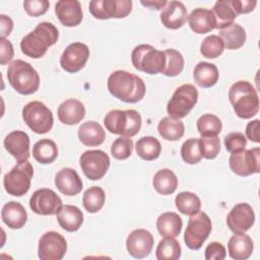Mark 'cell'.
I'll return each mask as SVG.
<instances>
[{
  "mask_svg": "<svg viewBox=\"0 0 260 260\" xmlns=\"http://www.w3.org/2000/svg\"><path fill=\"white\" fill-rule=\"evenodd\" d=\"M108 89L113 96L129 104L141 101L146 90L142 78L125 70H116L110 74Z\"/></svg>",
  "mask_w": 260,
  "mask_h": 260,
  "instance_id": "1",
  "label": "cell"
},
{
  "mask_svg": "<svg viewBox=\"0 0 260 260\" xmlns=\"http://www.w3.org/2000/svg\"><path fill=\"white\" fill-rule=\"evenodd\" d=\"M58 38L59 31L53 23L40 22L32 31L22 38L20 42L21 52L27 57L39 59L47 53L51 46L57 43Z\"/></svg>",
  "mask_w": 260,
  "mask_h": 260,
  "instance_id": "2",
  "label": "cell"
},
{
  "mask_svg": "<svg viewBox=\"0 0 260 260\" xmlns=\"http://www.w3.org/2000/svg\"><path fill=\"white\" fill-rule=\"evenodd\" d=\"M229 100L236 115L242 119H250L259 111L258 93L249 81L235 82L229 90Z\"/></svg>",
  "mask_w": 260,
  "mask_h": 260,
  "instance_id": "3",
  "label": "cell"
},
{
  "mask_svg": "<svg viewBox=\"0 0 260 260\" xmlns=\"http://www.w3.org/2000/svg\"><path fill=\"white\" fill-rule=\"evenodd\" d=\"M10 85L20 94L35 93L40 86V75L28 62L20 59L12 61L7 68Z\"/></svg>",
  "mask_w": 260,
  "mask_h": 260,
  "instance_id": "4",
  "label": "cell"
},
{
  "mask_svg": "<svg viewBox=\"0 0 260 260\" xmlns=\"http://www.w3.org/2000/svg\"><path fill=\"white\" fill-rule=\"evenodd\" d=\"M104 124L111 133L131 138L139 132L142 120L135 110H112L106 114Z\"/></svg>",
  "mask_w": 260,
  "mask_h": 260,
  "instance_id": "5",
  "label": "cell"
},
{
  "mask_svg": "<svg viewBox=\"0 0 260 260\" xmlns=\"http://www.w3.org/2000/svg\"><path fill=\"white\" fill-rule=\"evenodd\" d=\"M131 61L135 69L147 74L162 73L166 66L165 52L142 44L136 46L131 53Z\"/></svg>",
  "mask_w": 260,
  "mask_h": 260,
  "instance_id": "6",
  "label": "cell"
},
{
  "mask_svg": "<svg viewBox=\"0 0 260 260\" xmlns=\"http://www.w3.org/2000/svg\"><path fill=\"white\" fill-rule=\"evenodd\" d=\"M34 168L28 160L19 161L4 175L3 185L5 191L12 196L20 197L30 188Z\"/></svg>",
  "mask_w": 260,
  "mask_h": 260,
  "instance_id": "7",
  "label": "cell"
},
{
  "mask_svg": "<svg viewBox=\"0 0 260 260\" xmlns=\"http://www.w3.org/2000/svg\"><path fill=\"white\" fill-rule=\"evenodd\" d=\"M22 119L28 128L37 134L48 133L54 123L51 110L39 101L29 102L23 107Z\"/></svg>",
  "mask_w": 260,
  "mask_h": 260,
  "instance_id": "8",
  "label": "cell"
},
{
  "mask_svg": "<svg viewBox=\"0 0 260 260\" xmlns=\"http://www.w3.org/2000/svg\"><path fill=\"white\" fill-rule=\"evenodd\" d=\"M198 101V90L190 83L182 84L177 87L172 98L168 102L167 112L174 119H182L186 117L195 107Z\"/></svg>",
  "mask_w": 260,
  "mask_h": 260,
  "instance_id": "9",
  "label": "cell"
},
{
  "mask_svg": "<svg viewBox=\"0 0 260 260\" xmlns=\"http://www.w3.org/2000/svg\"><path fill=\"white\" fill-rule=\"evenodd\" d=\"M211 230V219L205 212L198 211L195 214L190 215L184 234L186 246L191 250H199L209 237Z\"/></svg>",
  "mask_w": 260,
  "mask_h": 260,
  "instance_id": "10",
  "label": "cell"
},
{
  "mask_svg": "<svg viewBox=\"0 0 260 260\" xmlns=\"http://www.w3.org/2000/svg\"><path fill=\"white\" fill-rule=\"evenodd\" d=\"M132 10L131 0H92L89 2V12L94 18H124Z\"/></svg>",
  "mask_w": 260,
  "mask_h": 260,
  "instance_id": "11",
  "label": "cell"
},
{
  "mask_svg": "<svg viewBox=\"0 0 260 260\" xmlns=\"http://www.w3.org/2000/svg\"><path fill=\"white\" fill-rule=\"evenodd\" d=\"M229 165L233 173L241 177H247L260 172V148L243 149L233 152L229 158Z\"/></svg>",
  "mask_w": 260,
  "mask_h": 260,
  "instance_id": "12",
  "label": "cell"
},
{
  "mask_svg": "<svg viewBox=\"0 0 260 260\" xmlns=\"http://www.w3.org/2000/svg\"><path fill=\"white\" fill-rule=\"evenodd\" d=\"M109 155L100 149L84 151L79 158L80 168L86 178L95 181L102 179L110 168Z\"/></svg>",
  "mask_w": 260,
  "mask_h": 260,
  "instance_id": "13",
  "label": "cell"
},
{
  "mask_svg": "<svg viewBox=\"0 0 260 260\" xmlns=\"http://www.w3.org/2000/svg\"><path fill=\"white\" fill-rule=\"evenodd\" d=\"M30 209L39 215H57L63 207L61 198L49 188L36 190L29 199Z\"/></svg>",
  "mask_w": 260,
  "mask_h": 260,
  "instance_id": "14",
  "label": "cell"
},
{
  "mask_svg": "<svg viewBox=\"0 0 260 260\" xmlns=\"http://www.w3.org/2000/svg\"><path fill=\"white\" fill-rule=\"evenodd\" d=\"M66 251V240L57 232H47L39 240L38 256L41 260H61Z\"/></svg>",
  "mask_w": 260,
  "mask_h": 260,
  "instance_id": "15",
  "label": "cell"
},
{
  "mask_svg": "<svg viewBox=\"0 0 260 260\" xmlns=\"http://www.w3.org/2000/svg\"><path fill=\"white\" fill-rule=\"evenodd\" d=\"M89 58L88 47L80 42H75L66 47L60 57V65L68 73L80 71Z\"/></svg>",
  "mask_w": 260,
  "mask_h": 260,
  "instance_id": "16",
  "label": "cell"
},
{
  "mask_svg": "<svg viewBox=\"0 0 260 260\" xmlns=\"http://www.w3.org/2000/svg\"><path fill=\"white\" fill-rule=\"evenodd\" d=\"M255 222V213L248 203L236 204L226 216V224L234 234H244Z\"/></svg>",
  "mask_w": 260,
  "mask_h": 260,
  "instance_id": "17",
  "label": "cell"
},
{
  "mask_svg": "<svg viewBox=\"0 0 260 260\" xmlns=\"http://www.w3.org/2000/svg\"><path fill=\"white\" fill-rule=\"evenodd\" d=\"M153 236L144 229L132 231L126 240V248L134 258L142 259L148 256L153 247Z\"/></svg>",
  "mask_w": 260,
  "mask_h": 260,
  "instance_id": "18",
  "label": "cell"
},
{
  "mask_svg": "<svg viewBox=\"0 0 260 260\" xmlns=\"http://www.w3.org/2000/svg\"><path fill=\"white\" fill-rule=\"evenodd\" d=\"M4 147L18 162L29 158V137L21 130L10 132L4 138Z\"/></svg>",
  "mask_w": 260,
  "mask_h": 260,
  "instance_id": "19",
  "label": "cell"
},
{
  "mask_svg": "<svg viewBox=\"0 0 260 260\" xmlns=\"http://www.w3.org/2000/svg\"><path fill=\"white\" fill-rule=\"evenodd\" d=\"M59 21L68 27L77 26L82 21L81 4L77 0H60L55 5Z\"/></svg>",
  "mask_w": 260,
  "mask_h": 260,
  "instance_id": "20",
  "label": "cell"
},
{
  "mask_svg": "<svg viewBox=\"0 0 260 260\" xmlns=\"http://www.w3.org/2000/svg\"><path fill=\"white\" fill-rule=\"evenodd\" d=\"M188 19L187 8L180 1H169L160 12L161 23L170 29L182 27Z\"/></svg>",
  "mask_w": 260,
  "mask_h": 260,
  "instance_id": "21",
  "label": "cell"
},
{
  "mask_svg": "<svg viewBox=\"0 0 260 260\" xmlns=\"http://www.w3.org/2000/svg\"><path fill=\"white\" fill-rule=\"evenodd\" d=\"M57 189L66 196H75L82 190V181L77 172L71 168L61 169L55 176Z\"/></svg>",
  "mask_w": 260,
  "mask_h": 260,
  "instance_id": "22",
  "label": "cell"
},
{
  "mask_svg": "<svg viewBox=\"0 0 260 260\" xmlns=\"http://www.w3.org/2000/svg\"><path fill=\"white\" fill-rule=\"evenodd\" d=\"M58 119L66 125L78 124L85 116L84 105L75 99H69L63 102L58 108Z\"/></svg>",
  "mask_w": 260,
  "mask_h": 260,
  "instance_id": "23",
  "label": "cell"
},
{
  "mask_svg": "<svg viewBox=\"0 0 260 260\" xmlns=\"http://www.w3.org/2000/svg\"><path fill=\"white\" fill-rule=\"evenodd\" d=\"M1 218L8 228L18 230L25 224L27 213L22 204L16 201H9L2 207Z\"/></svg>",
  "mask_w": 260,
  "mask_h": 260,
  "instance_id": "24",
  "label": "cell"
},
{
  "mask_svg": "<svg viewBox=\"0 0 260 260\" xmlns=\"http://www.w3.org/2000/svg\"><path fill=\"white\" fill-rule=\"evenodd\" d=\"M191 29L199 35L207 34L215 28V18L211 10L196 8L188 16Z\"/></svg>",
  "mask_w": 260,
  "mask_h": 260,
  "instance_id": "25",
  "label": "cell"
},
{
  "mask_svg": "<svg viewBox=\"0 0 260 260\" xmlns=\"http://www.w3.org/2000/svg\"><path fill=\"white\" fill-rule=\"evenodd\" d=\"M78 138L86 146H99L105 141L106 132L98 122L88 121L79 126Z\"/></svg>",
  "mask_w": 260,
  "mask_h": 260,
  "instance_id": "26",
  "label": "cell"
},
{
  "mask_svg": "<svg viewBox=\"0 0 260 260\" xmlns=\"http://www.w3.org/2000/svg\"><path fill=\"white\" fill-rule=\"evenodd\" d=\"M229 255L235 260H246L253 252L252 239L244 234H235L228 243Z\"/></svg>",
  "mask_w": 260,
  "mask_h": 260,
  "instance_id": "27",
  "label": "cell"
},
{
  "mask_svg": "<svg viewBox=\"0 0 260 260\" xmlns=\"http://www.w3.org/2000/svg\"><path fill=\"white\" fill-rule=\"evenodd\" d=\"M57 220L63 230L76 232L83 223V213L77 206L63 205L57 213Z\"/></svg>",
  "mask_w": 260,
  "mask_h": 260,
  "instance_id": "28",
  "label": "cell"
},
{
  "mask_svg": "<svg viewBox=\"0 0 260 260\" xmlns=\"http://www.w3.org/2000/svg\"><path fill=\"white\" fill-rule=\"evenodd\" d=\"M219 77L217 67L208 62H199L193 70L194 81L203 88H209L216 84Z\"/></svg>",
  "mask_w": 260,
  "mask_h": 260,
  "instance_id": "29",
  "label": "cell"
},
{
  "mask_svg": "<svg viewBox=\"0 0 260 260\" xmlns=\"http://www.w3.org/2000/svg\"><path fill=\"white\" fill-rule=\"evenodd\" d=\"M218 37L221 39L223 46L229 50L240 49L244 46L247 38L244 27L238 23H232L220 28Z\"/></svg>",
  "mask_w": 260,
  "mask_h": 260,
  "instance_id": "30",
  "label": "cell"
},
{
  "mask_svg": "<svg viewBox=\"0 0 260 260\" xmlns=\"http://www.w3.org/2000/svg\"><path fill=\"white\" fill-rule=\"evenodd\" d=\"M182 226V218L175 212H164L156 219V229L162 237H178Z\"/></svg>",
  "mask_w": 260,
  "mask_h": 260,
  "instance_id": "31",
  "label": "cell"
},
{
  "mask_svg": "<svg viewBox=\"0 0 260 260\" xmlns=\"http://www.w3.org/2000/svg\"><path fill=\"white\" fill-rule=\"evenodd\" d=\"M211 11L215 18V28L218 29L234 23L235 18L238 16L233 4V0L216 1Z\"/></svg>",
  "mask_w": 260,
  "mask_h": 260,
  "instance_id": "32",
  "label": "cell"
},
{
  "mask_svg": "<svg viewBox=\"0 0 260 260\" xmlns=\"http://www.w3.org/2000/svg\"><path fill=\"white\" fill-rule=\"evenodd\" d=\"M152 185L157 193L170 195L173 194L178 187V178L170 169H161L155 173Z\"/></svg>",
  "mask_w": 260,
  "mask_h": 260,
  "instance_id": "33",
  "label": "cell"
},
{
  "mask_svg": "<svg viewBox=\"0 0 260 260\" xmlns=\"http://www.w3.org/2000/svg\"><path fill=\"white\" fill-rule=\"evenodd\" d=\"M157 131L164 139L169 141H177L183 137L185 126L181 120L174 119L169 116L159 121Z\"/></svg>",
  "mask_w": 260,
  "mask_h": 260,
  "instance_id": "34",
  "label": "cell"
},
{
  "mask_svg": "<svg viewBox=\"0 0 260 260\" xmlns=\"http://www.w3.org/2000/svg\"><path fill=\"white\" fill-rule=\"evenodd\" d=\"M32 156L37 161L43 165L53 162L58 156V148L56 143L48 138L39 140L32 147Z\"/></svg>",
  "mask_w": 260,
  "mask_h": 260,
  "instance_id": "35",
  "label": "cell"
},
{
  "mask_svg": "<svg viewBox=\"0 0 260 260\" xmlns=\"http://www.w3.org/2000/svg\"><path fill=\"white\" fill-rule=\"evenodd\" d=\"M136 153L144 160H154L161 152L160 142L153 136H143L139 138L135 145Z\"/></svg>",
  "mask_w": 260,
  "mask_h": 260,
  "instance_id": "36",
  "label": "cell"
},
{
  "mask_svg": "<svg viewBox=\"0 0 260 260\" xmlns=\"http://www.w3.org/2000/svg\"><path fill=\"white\" fill-rule=\"evenodd\" d=\"M175 204L177 209L186 215L195 214L200 210L201 201L200 198L192 192H181L175 198Z\"/></svg>",
  "mask_w": 260,
  "mask_h": 260,
  "instance_id": "37",
  "label": "cell"
},
{
  "mask_svg": "<svg viewBox=\"0 0 260 260\" xmlns=\"http://www.w3.org/2000/svg\"><path fill=\"white\" fill-rule=\"evenodd\" d=\"M180 243L172 237H165L157 245L155 256L158 260H177L181 257Z\"/></svg>",
  "mask_w": 260,
  "mask_h": 260,
  "instance_id": "38",
  "label": "cell"
},
{
  "mask_svg": "<svg viewBox=\"0 0 260 260\" xmlns=\"http://www.w3.org/2000/svg\"><path fill=\"white\" fill-rule=\"evenodd\" d=\"M106 200L105 191L99 186L89 187L83 194L82 203L86 211L89 213H95L100 211Z\"/></svg>",
  "mask_w": 260,
  "mask_h": 260,
  "instance_id": "39",
  "label": "cell"
},
{
  "mask_svg": "<svg viewBox=\"0 0 260 260\" xmlns=\"http://www.w3.org/2000/svg\"><path fill=\"white\" fill-rule=\"evenodd\" d=\"M197 130L201 136H217L222 128L220 119L213 114H204L197 120Z\"/></svg>",
  "mask_w": 260,
  "mask_h": 260,
  "instance_id": "40",
  "label": "cell"
},
{
  "mask_svg": "<svg viewBox=\"0 0 260 260\" xmlns=\"http://www.w3.org/2000/svg\"><path fill=\"white\" fill-rule=\"evenodd\" d=\"M164 52L166 55V66L162 71V74L169 77L179 75L184 68L183 55L175 49H168Z\"/></svg>",
  "mask_w": 260,
  "mask_h": 260,
  "instance_id": "41",
  "label": "cell"
},
{
  "mask_svg": "<svg viewBox=\"0 0 260 260\" xmlns=\"http://www.w3.org/2000/svg\"><path fill=\"white\" fill-rule=\"evenodd\" d=\"M224 50L221 39L216 35L206 37L200 45V53L203 57L208 59H214L219 57Z\"/></svg>",
  "mask_w": 260,
  "mask_h": 260,
  "instance_id": "42",
  "label": "cell"
},
{
  "mask_svg": "<svg viewBox=\"0 0 260 260\" xmlns=\"http://www.w3.org/2000/svg\"><path fill=\"white\" fill-rule=\"evenodd\" d=\"M181 156L183 160L189 165H196L202 159V154L199 147V139H187L181 147Z\"/></svg>",
  "mask_w": 260,
  "mask_h": 260,
  "instance_id": "43",
  "label": "cell"
},
{
  "mask_svg": "<svg viewBox=\"0 0 260 260\" xmlns=\"http://www.w3.org/2000/svg\"><path fill=\"white\" fill-rule=\"evenodd\" d=\"M199 147L202 157L213 159L220 151V140L217 136H201L199 139Z\"/></svg>",
  "mask_w": 260,
  "mask_h": 260,
  "instance_id": "44",
  "label": "cell"
},
{
  "mask_svg": "<svg viewBox=\"0 0 260 260\" xmlns=\"http://www.w3.org/2000/svg\"><path fill=\"white\" fill-rule=\"evenodd\" d=\"M133 150V141L129 137H119L117 138L111 146L112 155L120 160L128 158Z\"/></svg>",
  "mask_w": 260,
  "mask_h": 260,
  "instance_id": "45",
  "label": "cell"
},
{
  "mask_svg": "<svg viewBox=\"0 0 260 260\" xmlns=\"http://www.w3.org/2000/svg\"><path fill=\"white\" fill-rule=\"evenodd\" d=\"M224 146L231 153L245 149L247 145V138L241 132H231L224 137Z\"/></svg>",
  "mask_w": 260,
  "mask_h": 260,
  "instance_id": "46",
  "label": "cell"
},
{
  "mask_svg": "<svg viewBox=\"0 0 260 260\" xmlns=\"http://www.w3.org/2000/svg\"><path fill=\"white\" fill-rule=\"evenodd\" d=\"M50 3L47 0H26L23 2L25 12L32 17H38L47 12Z\"/></svg>",
  "mask_w": 260,
  "mask_h": 260,
  "instance_id": "47",
  "label": "cell"
},
{
  "mask_svg": "<svg viewBox=\"0 0 260 260\" xmlns=\"http://www.w3.org/2000/svg\"><path fill=\"white\" fill-rule=\"evenodd\" d=\"M226 256L224 246L219 242H211L205 248L206 260H223Z\"/></svg>",
  "mask_w": 260,
  "mask_h": 260,
  "instance_id": "48",
  "label": "cell"
},
{
  "mask_svg": "<svg viewBox=\"0 0 260 260\" xmlns=\"http://www.w3.org/2000/svg\"><path fill=\"white\" fill-rule=\"evenodd\" d=\"M1 43V57H0V64L5 65L9 63L13 56H14V50L12 44L6 40V39H0Z\"/></svg>",
  "mask_w": 260,
  "mask_h": 260,
  "instance_id": "49",
  "label": "cell"
},
{
  "mask_svg": "<svg viewBox=\"0 0 260 260\" xmlns=\"http://www.w3.org/2000/svg\"><path fill=\"white\" fill-rule=\"evenodd\" d=\"M233 4L237 14H245L254 10L257 5L255 0H233Z\"/></svg>",
  "mask_w": 260,
  "mask_h": 260,
  "instance_id": "50",
  "label": "cell"
},
{
  "mask_svg": "<svg viewBox=\"0 0 260 260\" xmlns=\"http://www.w3.org/2000/svg\"><path fill=\"white\" fill-rule=\"evenodd\" d=\"M246 136L253 142L258 143L260 141L259 137V120H253L247 124L246 127Z\"/></svg>",
  "mask_w": 260,
  "mask_h": 260,
  "instance_id": "51",
  "label": "cell"
},
{
  "mask_svg": "<svg viewBox=\"0 0 260 260\" xmlns=\"http://www.w3.org/2000/svg\"><path fill=\"white\" fill-rule=\"evenodd\" d=\"M12 28H13L12 19L9 16L5 15V14H1L0 15V29H1L0 36H1V39H6V37H8L11 34Z\"/></svg>",
  "mask_w": 260,
  "mask_h": 260,
  "instance_id": "52",
  "label": "cell"
},
{
  "mask_svg": "<svg viewBox=\"0 0 260 260\" xmlns=\"http://www.w3.org/2000/svg\"><path fill=\"white\" fill-rule=\"evenodd\" d=\"M168 1L166 0H148V1H141V4L146 6V7H149L151 9H156V10H159V9H162L166 4H167Z\"/></svg>",
  "mask_w": 260,
  "mask_h": 260,
  "instance_id": "53",
  "label": "cell"
}]
</instances>
